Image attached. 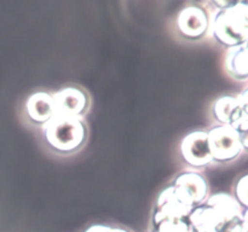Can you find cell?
Masks as SVG:
<instances>
[{
  "instance_id": "1",
  "label": "cell",
  "mask_w": 248,
  "mask_h": 232,
  "mask_svg": "<svg viewBox=\"0 0 248 232\" xmlns=\"http://www.w3.org/2000/svg\"><path fill=\"white\" fill-rule=\"evenodd\" d=\"M212 36L224 47L246 45L248 41V1H234L232 6L217 10L210 21Z\"/></svg>"
},
{
  "instance_id": "2",
  "label": "cell",
  "mask_w": 248,
  "mask_h": 232,
  "mask_svg": "<svg viewBox=\"0 0 248 232\" xmlns=\"http://www.w3.org/2000/svg\"><path fill=\"white\" fill-rule=\"evenodd\" d=\"M47 144L61 154H72L84 146L87 130L82 117L55 115L43 126Z\"/></svg>"
},
{
  "instance_id": "3",
  "label": "cell",
  "mask_w": 248,
  "mask_h": 232,
  "mask_svg": "<svg viewBox=\"0 0 248 232\" xmlns=\"http://www.w3.org/2000/svg\"><path fill=\"white\" fill-rule=\"evenodd\" d=\"M207 137L213 162L229 163L244 152L236 130L232 126H215L207 130Z\"/></svg>"
},
{
  "instance_id": "4",
  "label": "cell",
  "mask_w": 248,
  "mask_h": 232,
  "mask_svg": "<svg viewBox=\"0 0 248 232\" xmlns=\"http://www.w3.org/2000/svg\"><path fill=\"white\" fill-rule=\"evenodd\" d=\"M194 208L195 207L171 184L161 191L157 198L153 214V227L166 220H186Z\"/></svg>"
},
{
  "instance_id": "5",
  "label": "cell",
  "mask_w": 248,
  "mask_h": 232,
  "mask_svg": "<svg viewBox=\"0 0 248 232\" xmlns=\"http://www.w3.org/2000/svg\"><path fill=\"white\" fill-rule=\"evenodd\" d=\"M181 154L184 161L195 168H202L212 163L207 130H194L188 133L181 142Z\"/></svg>"
},
{
  "instance_id": "6",
  "label": "cell",
  "mask_w": 248,
  "mask_h": 232,
  "mask_svg": "<svg viewBox=\"0 0 248 232\" xmlns=\"http://www.w3.org/2000/svg\"><path fill=\"white\" fill-rule=\"evenodd\" d=\"M172 185L194 205L198 207L205 203L210 193V185L205 176L199 172H183L179 174Z\"/></svg>"
},
{
  "instance_id": "7",
  "label": "cell",
  "mask_w": 248,
  "mask_h": 232,
  "mask_svg": "<svg viewBox=\"0 0 248 232\" xmlns=\"http://www.w3.org/2000/svg\"><path fill=\"white\" fill-rule=\"evenodd\" d=\"M55 104V115L82 117L89 106V98L82 89L78 87H65L52 94Z\"/></svg>"
},
{
  "instance_id": "8",
  "label": "cell",
  "mask_w": 248,
  "mask_h": 232,
  "mask_svg": "<svg viewBox=\"0 0 248 232\" xmlns=\"http://www.w3.org/2000/svg\"><path fill=\"white\" fill-rule=\"evenodd\" d=\"M210 21L207 12L199 6L184 7L177 17V27L184 38L198 39L203 38L210 29Z\"/></svg>"
},
{
  "instance_id": "9",
  "label": "cell",
  "mask_w": 248,
  "mask_h": 232,
  "mask_svg": "<svg viewBox=\"0 0 248 232\" xmlns=\"http://www.w3.org/2000/svg\"><path fill=\"white\" fill-rule=\"evenodd\" d=\"M26 113L29 120L36 125H45L55 116V104L51 94L36 92L26 102Z\"/></svg>"
},
{
  "instance_id": "10",
  "label": "cell",
  "mask_w": 248,
  "mask_h": 232,
  "mask_svg": "<svg viewBox=\"0 0 248 232\" xmlns=\"http://www.w3.org/2000/svg\"><path fill=\"white\" fill-rule=\"evenodd\" d=\"M212 115L219 125L234 127L240 120L245 117L237 97L222 96L212 104Z\"/></svg>"
},
{
  "instance_id": "11",
  "label": "cell",
  "mask_w": 248,
  "mask_h": 232,
  "mask_svg": "<svg viewBox=\"0 0 248 232\" xmlns=\"http://www.w3.org/2000/svg\"><path fill=\"white\" fill-rule=\"evenodd\" d=\"M224 69L232 79L248 81V46L228 48L224 57Z\"/></svg>"
},
{
  "instance_id": "12",
  "label": "cell",
  "mask_w": 248,
  "mask_h": 232,
  "mask_svg": "<svg viewBox=\"0 0 248 232\" xmlns=\"http://www.w3.org/2000/svg\"><path fill=\"white\" fill-rule=\"evenodd\" d=\"M153 232H193L188 219L166 220L153 227Z\"/></svg>"
},
{
  "instance_id": "13",
  "label": "cell",
  "mask_w": 248,
  "mask_h": 232,
  "mask_svg": "<svg viewBox=\"0 0 248 232\" xmlns=\"http://www.w3.org/2000/svg\"><path fill=\"white\" fill-rule=\"evenodd\" d=\"M234 197L244 210L248 209V173L237 179L234 186Z\"/></svg>"
},
{
  "instance_id": "14",
  "label": "cell",
  "mask_w": 248,
  "mask_h": 232,
  "mask_svg": "<svg viewBox=\"0 0 248 232\" xmlns=\"http://www.w3.org/2000/svg\"><path fill=\"white\" fill-rule=\"evenodd\" d=\"M234 130H236L242 150H244L245 152H248V117L247 116H245L242 120H240L239 122L234 126Z\"/></svg>"
},
{
  "instance_id": "15",
  "label": "cell",
  "mask_w": 248,
  "mask_h": 232,
  "mask_svg": "<svg viewBox=\"0 0 248 232\" xmlns=\"http://www.w3.org/2000/svg\"><path fill=\"white\" fill-rule=\"evenodd\" d=\"M237 101H239L240 105H241L245 116H247L248 117V86L246 88L242 89L241 93L237 96Z\"/></svg>"
},
{
  "instance_id": "16",
  "label": "cell",
  "mask_w": 248,
  "mask_h": 232,
  "mask_svg": "<svg viewBox=\"0 0 248 232\" xmlns=\"http://www.w3.org/2000/svg\"><path fill=\"white\" fill-rule=\"evenodd\" d=\"M110 227L104 226V225H93V226L89 227L85 232H108Z\"/></svg>"
},
{
  "instance_id": "17",
  "label": "cell",
  "mask_w": 248,
  "mask_h": 232,
  "mask_svg": "<svg viewBox=\"0 0 248 232\" xmlns=\"http://www.w3.org/2000/svg\"><path fill=\"white\" fill-rule=\"evenodd\" d=\"M242 222L248 226V209L244 210V214H242Z\"/></svg>"
},
{
  "instance_id": "18",
  "label": "cell",
  "mask_w": 248,
  "mask_h": 232,
  "mask_svg": "<svg viewBox=\"0 0 248 232\" xmlns=\"http://www.w3.org/2000/svg\"><path fill=\"white\" fill-rule=\"evenodd\" d=\"M108 232H130L127 230H124V229H118V227H110Z\"/></svg>"
},
{
  "instance_id": "19",
  "label": "cell",
  "mask_w": 248,
  "mask_h": 232,
  "mask_svg": "<svg viewBox=\"0 0 248 232\" xmlns=\"http://www.w3.org/2000/svg\"><path fill=\"white\" fill-rule=\"evenodd\" d=\"M247 46H248V41H247Z\"/></svg>"
}]
</instances>
